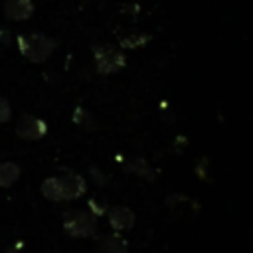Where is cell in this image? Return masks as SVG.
Instances as JSON below:
<instances>
[{"label": "cell", "instance_id": "8992f818", "mask_svg": "<svg viewBox=\"0 0 253 253\" xmlns=\"http://www.w3.org/2000/svg\"><path fill=\"white\" fill-rule=\"evenodd\" d=\"M109 223L115 231H125L134 225V213L125 206H115L109 210Z\"/></svg>", "mask_w": 253, "mask_h": 253}, {"label": "cell", "instance_id": "30bf717a", "mask_svg": "<svg viewBox=\"0 0 253 253\" xmlns=\"http://www.w3.org/2000/svg\"><path fill=\"white\" fill-rule=\"evenodd\" d=\"M126 168H128L130 172L138 174V176H144L146 180H152V170H150L148 162H146V160H142V158H134V160H130Z\"/></svg>", "mask_w": 253, "mask_h": 253}, {"label": "cell", "instance_id": "ba28073f", "mask_svg": "<svg viewBox=\"0 0 253 253\" xmlns=\"http://www.w3.org/2000/svg\"><path fill=\"white\" fill-rule=\"evenodd\" d=\"M20 178V166L14 162H0V186L8 188Z\"/></svg>", "mask_w": 253, "mask_h": 253}, {"label": "cell", "instance_id": "7a4b0ae2", "mask_svg": "<svg viewBox=\"0 0 253 253\" xmlns=\"http://www.w3.org/2000/svg\"><path fill=\"white\" fill-rule=\"evenodd\" d=\"M63 227L73 237H91L97 229V221L93 213L83 210H71L63 217Z\"/></svg>", "mask_w": 253, "mask_h": 253}, {"label": "cell", "instance_id": "277c9868", "mask_svg": "<svg viewBox=\"0 0 253 253\" xmlns=\"http://www.w3.org/2000/svg\"><path fill=\"white\" fill-rule=\"evenodd\" d=\"M47 132V125L32 115H22L16 123V134L24 140H40Z\"/></svg>", "mask_w": 253, "mask_h": 253}, {"label": "cell", "instance_id": "5b68a950", "mask_svg": "<svg viewBox=\"0 0 253 253\" xmlns=\"http://www.w3.org/2000/svg\"><path fill=\"white\" fill-rule=\"evenodd\" d=\"M57 186H59L61 200H75V198L83 196L87 190V182L79 174H65V176L57 178Z\"/></svg>", "mask_w": 253, "mask_h": 253}, {"label": "cell", "instance_id": "4fadbf2b", "mask_svg": "<svg viewBox=\"0 0 253 253\" xmlns=\"http://www.w3.org/2000/svg\"><path fill=\"white\" fill-rule=\"evenodd\" d=\"M10 115H12V109H10L8 101L4 97H0V123H6L10 119Z\"/></svg>", "mask_w": 253, "mask_h": 253}, {"label": "cell", "instance_id": "9c48e42d", "mask_svg": "<svg viewBox=\"0 0 253 253\" xmlns=\"http://www.w3.org/2000/svg\"><path fill=\"white\" fill-rule=\"evenodd\" d=\"M101 247H103V251H107V253H126V241L121 239L117 233L105 235L103 241H101Z\"/></svg>", "mask_w": 253, "mask_h": 253}, {"label": "cell", "instance_id": "7c38bea8", "mask_svg": "<svg viewBox=\"0 0 253 253\" xmlns=\"http://www.w3.org/2000/svg\"><path fill=\"white\" fill-rule=\"evenodd\" d=\"M93 117L85 111V109H75V115H73V121L77 123V125H93V121H91Z\"/></svg>", "mask_w": 253, "mask_h": 253}, {"label": "cell", "instance_id": "6da1fadb", "mask_svg": "<svg viewBox=\"0 0 253 253\" xmlns=\"http://www.w3.org/2000/svg\"><path fill=\"white\" fill-rule=\"evenodd\" d=\"M16 43H18L20 53L26 59L34 61V63L45 61L53 53V49L57 45L55 40H51V38H47L43 34H20L16 38Z\"/></svg>", "mask_w": 253, "mask_h": 253}, {"label": "cell", "instance_id": "3957f363", "mask_svg": "<svg viewBox=\"0 0 253 253\" xmlns=\"http://www.w3.org/2000/svg\"><path fill=\"white\" fill-rule=\"evenodd\" d=\"M95 65L101 73H115L126 65V57L123 51L111 47V45H99L95 47Z\"/></svg>", "mask_w": 253, "mask_h": 253}, {"label": "cell", "instance_id": "52a82bcc", "mask_svg": "<svg viewBox=\"0 0 253 253\" xmlns=\"http://www.w3.org/2000/svg\"><path fill=\"white\" fill-rule=\"evenodd\" d=\"M4 12L10 20H28L34 12L32 0H4Z\"/></svg>", "mask_w": 253, "mask_h": 253}, {"label": "cell", "instance_id": "8fae6325", "mask_svg": "<svg viewBox=\"0 0 253 253\" xmlns=\"http://www.w3.org/2000/svg\"><path fill=\"white\" fill-rule=\"evenodd\" d=\"M148 36L144 34H128V36H119V43L125 47H138L142 43H146Z\"/></svg>", "mask_w": 253, "mask_h": 253}]
</instances>
